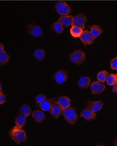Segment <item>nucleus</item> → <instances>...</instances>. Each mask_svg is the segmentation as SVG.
I'll use <instances>...</instances> for the list:
<instances>
[{"instance_id": "15", "label": "nucleus", "mask_w": 117, "mask_h": 146, "mask_svg": "<svg viewBox=\"0 0 117 146\" xmlns=\"http://www.w3.org/2000/svg\"><path fill=\"white\" fill-rule=\"evenodd\" d=\"M57 102L62 108V110L68 108L70 106L71 100L66 96H61L57 99Z\"/></svg>"}, {"instance_id": "5", "label": "nucleus", "mask_w": 117, "mask_h": 146, "mask_svg": "<svg viewBox=\"0 0 117 146\" xmlns=\"http://www.w3.org/2000/svg\"><path fill=\"white\" fill-rule=\"evenodd\" d=\"M26 28L28 33L34 37H39L42 35V29L39 25L30 23Z\"/></svg>"}, {"instance_id": "8", "label": "nucleus", "mask_w": 117, "mask_h": 146, "mask_svg": "<svg viewBox=\"0 0 117 146\" xmlns=\"http://www.w3.org/2000/svg\"><path fill=\"white\" fill-rule=\"evenodd\" d=\"M79 38L85 46L91 45L95 41V38L88 30L83 31L79 36Z\"/></svg>"}, {"instance_id": "9", "label": "nucleus", "mask_w": 117, "mask_h": 146, "mask_svg": "<svg viewBox=\"0 0 117 146\" xmlns=\"http://www.w3.org/2000/svg\"><path fill=\"white\" fill-rule=\"evenodd\" d=\"M90 88L92 94H98L104 91L105 86L102 82L95 81L91 84Z\"/></svg>"}, {"instance_id": "32", "label": "nucleus", "mask_w": 117, "mask_h": 146, "mask_svg": "<svg viewBox=\"0 0 117 146\" xmlns=\"http://www.w3.org/2000/svg\"><path fill=\"white\" fill-rule=\"evenodd\" d=\"M114 145L115 146H117V138L115 139L114 141Z\"/></svg>"}, {"instance_id": "30", "label": "nucleus", "mask_w": 117, "mask_h": 146, "mask_svg": "<svg viewBox=\"0 0 117 146\" xmlns=\"http://www.w3.org/2000/svg\"><path fill=\"white\" fill-rule=\"evenodd\" d=\"M112 91L113 92H115V93H117V84L113 85Z\"/></svg>"}, {"instance_id": "14", "label": "nucleus", "mask_w": 117, "mask_h": 146, "mask_svg": "<svg viewBox=\"0 0 117 146\" xmlns=\"http://www.w3.org/2000/svg\"><path fill=\"white\" fill-rule=\"evenodd\" d=\"M73 18L72 15L62 16L59 18L58 22L62 25L63 27H67L71 25L73 22Z\"/></svg>"}, {"instance_id": "23", "label": "nucleus", "mask_w": 117, "mask_h": 146, "mask_svg": "<svg viewBox=\"0 0 117 146\" xmlns=\"http://www.w3.org/2000/svg\"><path fill=\"white\" fill-rule=\"evenodd\" d=\"M51 28V30H52L53 32H55L58 34L62 33L64 31L63 27L58 22L52 24Z\"/></svg>"}, {"instance_id": "6", "label": "nucleus", "mask_w": 117, "mask_h": 146, "mask_svg": "<svg viewBox=\"0 0 117 146\" xmlns=\"http://www.w3.org/2000/svg\"><path fill=\"white\" fill-rule=\"evenodd\" d=\"M52 78L58 84L62 85L68 79L67 72L64 70H59L52 76Z\"/></svg>"}, {"instance_id": "16", "label": "nucleus", "mask_w": 117, "mask_h": 146, "mask_svg": "<svg viewBox=\"0 0 117 146\" xmlns=\"http://www.w3.org/2000/svg\"><path fill=\"white\" fill-rule=\"evenodd\" d=\"M32 116L37 123H41L46 118L44 113L38 110H35L32 113Z\"/></svg>"}, {"instance_id": "4", "label": "nucleus", "mask_w": 117, "mask_h": 146, "mask_svg": "<svg viewBox=\"0 0 117 146\" xmlns=\"http://www.w3.org/2000/svg\"><path fill=\"white\" fill-rule=\"evenodd\" d=\"M56 9L58 14L62 16H67L71 12V9L64 1H59L55 5Z\"/></svg>"}, {"instance_id": "2", "label": "nucleus", "mask_w": 117, "mask_h": 146, "mask_svg": "<svg viewBox=\"0 0 117 146\" xmlns=\"http://www.w3.org/2000/svg\"><path fill=\"white\" fill-rule=\"evenodd\" d=\"M61 113L64 116L67 123L70 125H74L78 119L76 109L73 108L69 107L66 109L62 110Z\"/></svg>"}, {"instance_id": "13", "label": "nucleus", "mask_w": 117, "mask_h": 146, "mask_svg": "<svg viewBox=\"0 0 117 146\" xmlns=\"http://www.w3.org/2000/svg\"><path fill=\"white\" fill-rule=\"evenodd\" d=\"M55 101L52 98L47 99L43 102L40 103L39 107L44 111H49L52 105Z\"/></svg>"}, {"instance_id": "17", "label": "nucleus", "mask_w": 117, "mask_h": 146, "mask_svg": "<svg viewBox=\"0 0 117 146\" xmlns=\"http://www.w3.org/2000/svg\"><path fill=\"white\" fill-rule=\"evenodd\" d=\"M90 79L89 77L85 76H82L78 82V86L79 87L83 89L88 88L90 86Z\"/></svg>"}, {"instance_id": "27", "label": "nucleus", "mask_w": 117, "mask_h": 146, "mask_svg": "<svg viewBox=\"0 0 117 146\" xmlns=\"http://www.w3.org/2000/svg\"><path fill=\"white\" fill-rule=\"evenodd\" d=\"M46 96L43 94H40L35 97V100L37 103H41L46 100Z\"/></svg>"}, {"instance_id": "19", "label": "nucleus", "mask_w": 117, "mask_h": 146, "mask_svg": "<svg viewBox=\"0 0 117 146\" xmlns=\"http://www.w3.org/2000/svg\"><path fill=\"white\" fill-rule=\"evenodd\" d=\"M26 116L21 114H19L17 115L15 119V124L16 125L21 128L24 127L26 122Z\"/></svg>"}, {"instance_id": "26", "label": "nucleus", "mask_w": 117, "mask_h": 146, "mask_svg": "<svg viewBox=\"0 0 117 146\" xmlns=\"http://www.w3.org/2000/svg\"><path fill=\"white\" fill-rule=\"evenodd\" d=\"M109 75V73L107 71H102L98 73L97 77L98 81L104 82L106 81V79Z\"/></svg>"}, {"instance_id": "12", "label": "nucleus", "mask_w": 117, "mask_h": 146, "mask_svg": "<svg viewBox=\"0 0 117 146\" xmlns=\"http://www.w3.org/2000/svg\"><path fill=\"white\" fill-rule=\"evenodd\" d=\"M62 108L57 102L55 101L49 110L51 115L56 119H57L62 113Z\"/></svg>"}, {"instance_id": "18", "label": "nucleus", "mask_w": 117, "mask_h": 146, "mask_svg": "<svg viewBox=\"0 0 117 146\" xmlns=\"http://www.w3.org/2000/svg\"><path fill=\"white\" fill-rule=\"evenodd\" d=\"M102 32V29L98 25H93L91 27V31L90 33L95 39L100 36Z\"/></svg>"}, {"instance_id": "31", "label": "nucleus", "mask_w": 117, "mask_h": 146, "mask_svg": "<svg viewBox=\"0 0 117 146\" xmlns=\"http://www.w3.org/2000/svg\"><path fill=\"white\" fill-rule=\"evenodd\" d=\"M4 46L2 43H0V53L3 52L4 51Z\"/></svg>"}, {"instance_id": "25", "label": "nucleus", "mask_w": 117, "mask_h": 146, "mask_svg": "<svg viewBox=\"0 0 117 146\" xmlns=\"http://www.w3.org/2000/svg\"><path fill=\"white\" fill-rule=\"evenodd\" d=\"M107 84L109 86H113L117 84V74L109 75L106 80Z\"/></svg>"}, {"instance_id": "7", "label": "nucleus", "mask_w": 117, "mask_h": 146, "mask_svg": "<svg viewBox=\"0 0 117 146\" xmlns=\"http://www.w3.org/2000/svg\"><path fill=\"white\" fill-rule=\"evenodd\" d=\"M86 21V17L83 13H80L73 18L72 23V27L76 26L81 28L82 29L85 28V23Z\"/></svg>"}, {"instance_id": "1", "label": "nucleus", "mask_w": 117, "mask_h": 146, "mask_svg": "<svg viewBox=\"0 0 117 146\" xmlns=\"http://www.w3.org/2000/svg\"><path fill=\"white\" fill-rule=\"evenodd\" d=\"M9 136L15 144L19 145L22 142H24L27 139L26 132L22 128L15 125L9 131Z\"/></svg>"}, {"instance_id": "33", "label": "nucleus", "mask_w": 117, "mask_h": 146, "mask_svg": "<svg viewBox=\"0 0 117 146\" xmlns=\"http://www.w3.org/2000/svg\"><path fill=\"white\" fill-rule=\"evenodd\" d=\"M2 89V86H1V83H0V90H1V91Z\"/></svg>"}, {"instance_id": "28", "label": "nucleus", "mask_w": 117, "mask_h": 146, "mask_svg": "<svg viewBox=\"0 0 117 146\" xmlns=\"http://www.w3.org/2000/svg\"><path fill=\"white\" fill-rule=\"evenodd\" d=\"M110 65L112 70H116L117 71V57L112 59Z\"/></svg>"}, {"instance_id": "29", "label": "nucleus", "mask_w": 117, "mask_h": 146, "mask_svg": "<svg viewBox=\"0 0 117 146\" xmlns=\"http://www.w3.org/2000/svg\"><path fill=\"white\" fill-rule=\"evenodd\" d=\"M6 102V96L1 91H0V104H4Z\"/></svg>"}, {"instance_id": "3", "label": "nucleus", "mask_w": 117, "mask_h": 146, "mask_svg": "<svg viewBox=\"0 0 117 146\" xmlns=\"http://www.w3.org/2000/svg\"><path fill=\"white\" fill-rule=\"evenodd\" d=\"M86 56L82 51L77 50L70 55V60L71 62L76 65H80L83 63L85 60Z\"/></svg>"}, {"instance_id": "10", "label": "nucleus", "mask_w": 117, "mask_h": 146, "mask_svg": "<svg viewBox=\"0 0 117 146\" xmlns=\"http://www.w3.org/2000/svg\"><path fill=\"white\" fill-rule=\"evenodd\" d=\"M80 116L84 117L87 121H91L96 119L97 114L88 108H85L81 112Z\"/></svg>"}, {"instance_id": "22", "label": "nucleus", "mask_w": 117, "mask_h": 146, "mask_svg": "<svg viewBox=\"0 0 117 146\" xmlns=\"http://www.w3.org/2000/svg\"><path fill=\"white\" fill-rule=\"evenodd\" d=\"M83 30L81 28L79 27H76V26H73L71 28L70 30L71 34L73 37H78L82 34L83 33Z\"/></svg>"}, {"instance_id": "20", "label": "nucleus", "mask_w": 117, "mask_h": 146, "mask_svg": "<svg viewBox=\"0 0 117 146\" xmlns=\"http://www.w3.org/2000/svg\"><path fill=\"white\" fill-rule=\"evenodd\" d=\"M46 52L45 50L41 48L36 49L34 52V56L37 60L41 61L43 60L45 57Z\"/></svg>"}, {"instance_id": "11", "label": "nucleus", "mask_w": 117, "mask_h": 146, "mask_svg": "<svg viewBox=\"0 0 117 146\" xmlns=\"http://www.w3.org/2000/svg\"><path fill=\"white\" fill-rule=\"evenodd\" d=\"M103 103L101 100L97 101H89L87 103V108L94 112L99 111L103 107Z\"/></svg>"}, {"instance_id": "24", "label": "nucleus", "mask_w": 117, "mask_h": 146, "mask_svg": "<svg viewBox=\"0 0 117 146\" xmlns=\"http://www.w3.org/2000/svg\"><path fill=\"white\" fill-rule=\"evenodd\" d=\"M10 57L7 53L5 51L0 54V63L1 65H6L9 61Z\"/></svg>"}, {"instance_id": "21", "label": "nucleus", "mask_w": 117, "mask_h": 146, "mask_svg": "<svg viewBox=\"0 0 117 146\" xmlns=\"http://www.w3.org/2000/svg\"><path fill=\"white\" fill-rule=\"evenodd\" d=\"M19 112L20 114H21L26 117H27L31 113V108L29 105L28 104H23L20 107Z\"/></svg>"}]
</instances>
